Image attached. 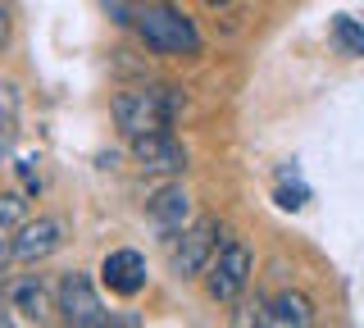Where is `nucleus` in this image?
<instances>
[{
    "label": "nucleus",
    "instance_id": "1a4fd4ad",
    "mask_svg": "<svg viewBox=\"0 0 364 328\" xmlns=\"http://www.w3.org/2000/svg\"><path fill=\"white\" fill-rule=\"evenodd\" d=\"M151 223L159 233H187L191 228V196L182 187H159L151 196Z\"/></svg>",
    "mask_w": 364,
    "mask_h": 328
},
{
    "label": "nucleus",
    "instance_id": "9d476101",
    "mask_svg": "<svg viewBox=\"0 0 364 328\" xmlns=\"http://www.w3.org/2000/svg\"><path fill=\"white\" fill-rule=\"evenodd\" d=\"M264 328H314V301L305 292H282L269 301Z\"/></svg>",
    "mask_w": 364,
    "mask_h": 328
},
{
    "label": "nucleus",
    "instance_id": "6e6552de",
    "mask_svg": "<svg viewBox=\"0 0 364 328\" xmlns=\"http://www.w3.org/2000/svg\"><path fill=\"white\" fill-rule=\"evenodd\" d=\"M100 282L114 292V297H136V292L146 287V260L136 251H109L105 265H100Z\"/></svg>",
    "mask_w": 364,
    "mask_h": 328
},
{
    "label": "nucleus",
    "instance_id": "ddd939ff",
    "mask_svg": "<svg viewBox=\"0 0 364 328\" xmlns=\"http://www.w3.org/2000/svg\"><path fill=\"white\" fill-rule=\"evenodd\" d=\"M333 41H337L341 55L360 60V55H364V23H355L350 14H337V18H333Z\"/></svg>",
    "mask_w": 364,
    "mask_h": 328
},
{
    "label": "nucleus",
    "instance_id": "2eb2a0df",
    "mask_svg": "<svg viewBox=\"0 0 364 328\" xmlns=\"http://www.w3.org/2000/svg\"><path fill=\"white\" fill-rule=\"evenodd\" d=\"M100 328H141V314H136V310H119V314H109Z\"/></svg>",
    "mask_w": 364,
    "mask_h": 328
},
{
    "label": "nucleus",
    "instance_id": "7ed1b4c3",
    "mask_svg": "<svg viewBox=\"0 0 364 328\" xmlns=\"http://www.w3.org/2000/svg\"><path fill=\"white\" fill-rule=\"evenodd\" d=\"M250 269H255V260H250V251L237 237H228V242H219V255L210 260V269H205V292H210L214 301H237L246 292L250 282Z\"/></svg>",
    "mask_w": 364,
    "mask_h": 328
},
{
    "label": "nucleus",
    "instance_id": "f03ea898",
    "mask_svg": "<svg viewBox=\"0 0 364 328\" xmlns=\"http://www.w3.org/2000/svg\"><path fill=\"white\" fill-rule=\"evenodd\" d=\"M136 32H141L146 51L155 55H196L200 51V32L182 9L173 5H146L136 9Z\"/></svg>",
    "mask_w": 364,
    "mask_h": 328
},
{
    "label": "nucleus",
    "instance_id": "f257e3e1",
    "mask_svg": "<svg viewBox=\"0 0 364 328\" xmlns=\"http://www.w3.org/2000/svg\"><path fill=\"white\" fill-rule=\"evenodd\" d=\"M182 92L178 87H136V92H119L114 96V123H119L123 137H155L168 132V123L182 115Z\"/></svg>",
    "mask_w": 364,
    "mask_h": 328
},
{
    "label": "nucleus",
    "instance_id": "f8f14e48",
    "mask_svg": "<svg viewBox=\"0 0 364 328\" xmlns=\"http://www.w3.org/2000/svg\"><path fill=\"white\" fill-rule=\"evenodd\" d=\"M28 223V201L23 191H0V265L14 255V237Z\"/></svg>",
    "mask_w": 364,
    "mask_h": 328
},
{
    "label": "nucleus",
    "instance_id": "a211bd4d",
    "mask_svg": "<svg viewBox=\"0 0 364 328\" xmlns=\"http://www.w3.org/2000/svg\"><path fill=\"white\" fill-rule=\"evenodd\" d=\"M0 297H5V282H0Z\"/></svg>",
    "mask_w": 364,
    "mask_h": 328
},
{
    "label": "nucleus",
    "instance_id": "0eeeda50",
    "mask_svg": "<svg viewBox=\"0 0 364 328\" xmlns=\"http://www.w3.org/2000/svg\"><path fill=\"white\" fill-rule=\"evenodd\" d=\"M132 155H136V164L151 169V174H182V169H187V146L173 142L168 132L136 137V142H132Z\"/></svg>",
    "mask_w": 364,
    "mask_h": 328
},
{
    "label": "nucleus",
    "instance_id": "4468645a",
    "mask_svg": "<svg viewBox=\"0 0 364 328\" xmlns=\"http://www.w3.org/2000/svg\"><path fill=\"white\" fill-rule=\"evenodd\" d=\"M305 201H310V191H305L301 183H296V187H278V206L282 210H301Z\"/></svg>",
    "mask_w": 364,
    "mask_h": 328
},
{
    "label": "nucleus",
    "instance_id": "dca6fc26",
    "mask_svg": "<svg viewBox=\"0 0 364 328\" xmlns=\"http://www.w3.org/2000/svg\"><path fill=\"white\" fill-rule=\"evenodd\" d=\"M5 41H9V9L0 5V46H5Z\"/></svg>",
    "mask_w": 364,
    "mask_h": 328
},
{
    "label": "nucleus",
    "instance_id": "423d86ee",
    "mask_svg": "<svg viewBox=\"0 0 364 328\" xmlns=\"http://www.w3.org/2000/svg\"><path fill=\"white\" fill-rule=\"evenodd\" d=\"M64 242V223L50 219V214H41V219H28L14 237V260H23V265H37V260L55 255Z\"/></svg>",
    "mask_w": 364,
    "mask_h": 328
},
{
    "label": "nucleus",
    "instance_id": "f3484780",
    "mask_svg": "<svg viewBox=\"0 0 364 328\" xmlns=\"http://www.w3.org/2000/svg\"><path fill=\"white\" fill-rule=\"evenodd\" d=\"M5 146H9V142H5V132H0V160H5Z\"/></svg>",
    "mask_w": 364,
    "mask_h": 328
},
{
    "label": "nucleus",
    "instance_id": "20e7f679",
    "mask_svg": "<svg viewBox=\"0 0 364 328\" xmlns=\"http://www.w3.org/2000/svg\"><path fill=\"white\" fill-rule=\"evenodd\" d=\"M55 310H60L64 328H100L109 319L105 301H100V292L91 287L87 274H64L60 278V292H55Z\"/></svg>",
    "mask_w": 364,
    "mask_h": 328
},
{
    "label": "nucleus",
    "instance_id": "39448f33",
    "mask_svg": "<svg viewBox=\"0 0 364 328\" xmlns=\"http://www.w3.org/2000/svg\"><path fill=\"white\" fill-rule=\"evenodd\" d=\"M219 255V223L214 219H196L187 233L173 237V251H168V269L178 278H196L210 269V260Z\"/></svg>",
    "mask_w": 364,
    "mask_h": 328
},
{
    "label": "nucleus",
    "instance_id": "9b49d317",
    "mask_svg": "<svg viewBox=\"0 0 364 328\" xmlns=\"http://www.w3.org/2000/svg\"><path fill=\"white\" fill-rule=\"evenodd\" d=\"M9 305L23 314V319L41 324L46 314H50V292H46V282L32 274V278H18L14 287H9Z\"/></svg>",
    "mask_w": 364,
    "mask_h": 328
}]
</instances>
